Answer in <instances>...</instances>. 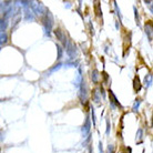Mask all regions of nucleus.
Returning <instances> with one entry per match:
<instances>
[{"mask_svg": "<svg viewBox=\"0 0 153 153\" xmlns=\"http://www.w3.org/2000/svg\"><path fill=\"white\" fill-rule=\"evenodd\" d=\"M135 82H136V83H139V80H138V78H136V79H135ZM135 90H136V84H135ZM140 90V85L138 84V91Z\"/></svg>", "mask_w": 153, "mask_h": 153, "instance_id": "nucleus-1", "label": "nucleus"}]
</instances>
